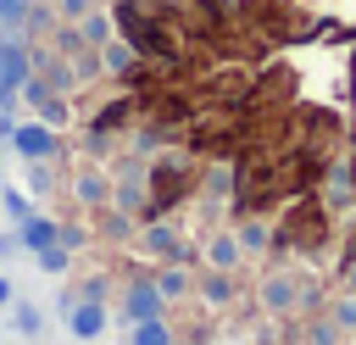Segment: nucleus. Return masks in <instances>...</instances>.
<instances>
[{
  "mask_svg": "<svg viewBox=\"0 0 356 345\" xmlns=\"http://www.w3.org/2000/svg\"><path fill=\"white\" fill-rule=\"evenodd\" d=\"M128 312H134V317H150V312H156V295H150V289H134Z\"/></svg>",
  "mask_w": 356,
  "mask_h": 345,
  "instance_id": "obj_5",
  "label": "nucleus"
},
{
  "mask_svg": "<svg viewBox=\"0 0 356 345\" xmlns=\"http://www.w3.org/2000/svg\"><path fill=\"white\" fill-rule=\"evenodd\" d=\"M22 239H28L33 250H50V245H56V228L39 223V217H22Z\"/></svg>",
  "mask_w": 356,
  "mask_h": 345,
  "instance_id": "obj_3",
  "label": "nucleus"
},
{
  "mask_svg": "<svg viewBox=\"0 0 356 345\" xmlns=\"http://www.w3.org/2000/svg\"><path fill=\"white\" fill-rule=\"evenodd\" d=\"M6 211H11V217H17V223H22V217H33V206H28V200H22V195H17V189H6Z\"/></svg>",
  "mask_w": 356,
  "mask_h": 345,
  "instance_id": "obj_7",
  "label": "nucleus"
},
{
  "mask_svg": "<svg viewBox=\"0 0 356 345\" xmlns=\"http://www.w3.org/2000/svg\"><path fill=\"white\" fill-rule=\"evenodd\" d=\"M134 345H167V328H161V323H145V328L134 334Z\"/></svg>",
  "mask_w": 356,
  "mask_h": 345,
  "instance_id": "obj_6",
  "label": "nucleus"
},
{
  "mask_svg": "<svg viewBox=\"0 0 356 345\" xmlns=\"http://www.w3.org/2000/svg\"><path fill=\"white\" fill-rule=\"evenodd\" d=\"M22 83H28V56L17 39H6L0 45V100H11V89H22Z\"/></svg>",
  "mask_w": 356,
  "mask_h": 345,
  "instance_id": "obj_1",
  "label": "nucleus"
},
{
  "mask_svg": "<svg viewBox=\"0 0 356 345\" xmlns=\"http://www.w3.org/2000/svg\"><path fill=\"white\" fill-rule=\"evenodd\" d=\"M100 323H106L100 306H78V312H72V334H100Z\"/></svg>",
  "mask_w": 356,
  "mask_h": 345,
  "instance_id": "obj_4",
  "label": "nucleus"
},
{
  "mask_svg": "<svg viewBox=\"0 0 356 345\" xmlns=\"http://www.w3.org/2000/svg\"><path fill=\"white\" fill-rule=\"evenodd\" d=\"M56 6H61V17H83L89 11V0H56Z\"/></svg>",
  "mask_w": 356,
  "mask_h": 345,
  "instance_id": "obj_8",
  "label": "nucleus"
},
{
  "mask_svg": "<svg viewBox=\"0 0 356 345\" xmlns=\"http://www.w3.org/2000/svg\"><path fill=\"white\" fill-rule=\"evenodd\" d=\"M11 139H17V150H22V156H50V150H56V134H50V128H39V122L11 128Z\"/></svg>",
  "mask_w": 356,
  "mask_h": 345,
  "instance_id": "obj_2",
  "label": "nucleus"
}]
</instances>
